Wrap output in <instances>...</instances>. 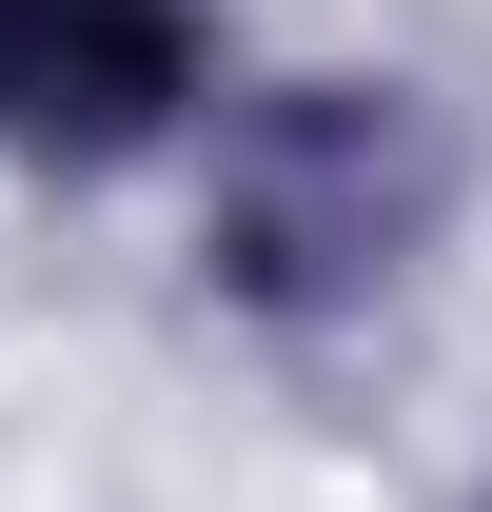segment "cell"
Here are the masks:
<instances>
[{
    "label": "cell",
    "instance_id": "cell-2",
    "mask_svg": "<svg viewBox=\"0 0 492 512\" xmlns=\"http://www.w3.org/2000/svg\"><path fill=\"white\" fill-rule=\"evenodd\" d=\"M158 99H197L178 0H0V119L20 138H138Z\"/></svg>",
    "mask_w": 492,
    "mask_h": 512
},
{
    "label": "cell",
    "instance_id": "cell-1",
    "mask_svg": "<svg viewBox=\"0 0 492 512\" xmlns=\"http://www.w3.org/2000/svg\"><path fill=\"white\" fill-rule=\"evenodd\" d=\"M414 237V158H394V99L315 79V99H256L237 158H217V276L237 296H355Z\"/></svg>",
    "mask_w": 492,
    "mask_h": 512
}]
</instances>
